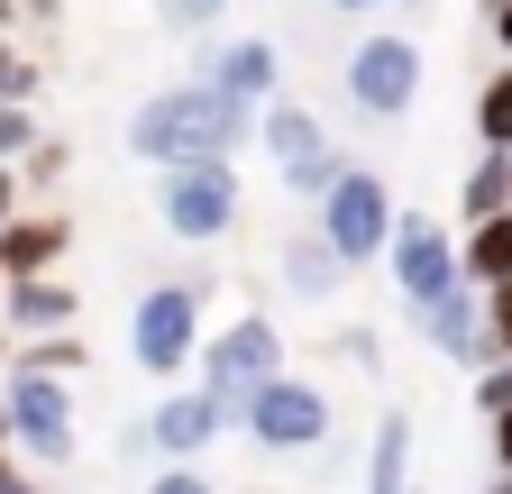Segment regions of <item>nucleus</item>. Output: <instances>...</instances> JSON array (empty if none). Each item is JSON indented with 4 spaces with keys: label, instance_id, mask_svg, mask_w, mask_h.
Listing matches in <instances>:
<instances>
[{
    "label": "nucleus",
    "instance_id": "f257e3e1",
    "mask_svg": "<svg viewBox=\"0 0 512 494\" xmlns=\"http://www.w3.org/2000/svg\"><path fill=\"white\" fill-rule=\"evenodd\" d=\"M238 147H256V110L229 101L202 74H192V83H165V92H147L138 110H128V156L156 165V174L211 165V156H238Z\"/></svg>",
    "mask_w": 512,
    "mask_h": 494
},
{
    "label": "nucleus",
    "instance_id": "f03ea898",
    "mask_svg": "<svg viewBox=\"0 0 512 494\" xmlns=\"http://www.w3.org/2000/svg\"><path fill=\"white\" fill-rule=\"evenodd\" d=\"M211 348V284L202 275H165L128 302V357H138V376L174 385L183 366H202Z\"/></svg>",
    "mask_w": 512,
    "mask_h": 494
},
{
    "label": "nucleus",
    "instance_id": "7ed1b4c3",
    "mask_svg": "<svg viewBox=\"0 0 512 494\" xmlns=\"http://www.w3.org/2000/svg\"><path fill=\"white\" fill-rule=\"evenodd\" d=\"M320 220V238L348 257V275H366V266H384L394 257V229H403V202H394V183H384L375 165H348L339 183H330V202L311 211Z\"/></svg>",
    "mask_w": 512,
    "mask_h": 494
},
{
    "label": "nucleus",
    "instance_id": "20e7f679",
    "mask_svg": "<svg viewBox=\"0 0 512 494\" xmlns=\"http://www.w3.org/2000/svg\"><path fill=\"white\" fill-rule=\"evenodd\" d=\"M0 412H10V449L28 467H74L83 421H74V376H37V366H10L0 376Z\"/></svg>",
    "mask_w": 512,
    "mask_h": 494
},
{
    "label": "nucleus",
    "instance_id": "39448f33",
    "mask_svg": "<svg viewBox=\"0 0 512 494\" xmlns=\"http://www.w3.org/2000/svg\"><path fill=\"white\" fill-rule=\"evenodd\" d=\"M238 430H247V449H266V458H320L330 430H339V403H330L320 376H293L284 366V376L238 412Z\"/></svg>",
    "mask_w": 512,
    "mask_h": 494
},
{
    "label": "nucleus",
    "instance_id": "423d86ee",
    "mask_svg": "<svg viewBox=\"0 0 512 494\" xmlns=\"http://www.w3.org/2000/svg\"><path fill=\"white\" fill-rule=\"evenodd\" d=\"M284 357H293V348H284V330H275L266 312H238V321H220V330H211V348H202V394L238 421L256 394L284 376Z\"/></svg>",
    "mask_w": 512,
    "mask_h": 494
},
{
    "label": "nucleus",
    "instance_id": "0eeeda50",
    "mask_svg": "<svg viewBox=\"0 0 512 494\" xmlns=\"http://www.w3.org/2000/svg\"><path fill=\"white\" fill-rule=\"evenodd\" d=\"M238 211H247V193H238V156L156 174V220H165V238H183V247H220V238L238 229Z\"/></svg>",
    "mask_w": 512,
    "mask_h": 494
},
{
    "label": "nucleus",
    "instance_id": "6e6552de",
    "mask_svg": "<svg viewBox=\"0 0 512 494\" xmlns=\"http://www.w3.org/2000/svg\"><path fill=\"white\" fill-rule=\"evenodd\" d=\"M256 147L275 156V174H284V193L293 202H330V183L348 174V156H339V138L320 129V110H302V101H266L256 110Z\"/></svg>",
    "mask_w": 512,
    "mask_h": 494
},
{
    "label": "nucleus",
    "instance_id": "1a4fd4ad",
    "mask_svg": "<svg viewBox=\"0 0 512 494\" xmlns=\"http://www.w3.org/2000/svg\"><path fill=\"white\" fill-rule=\"evenodd\" d=\"M339 83H348V110H366V119H403V110L421 101V46H412L403 28H366V37L348 46Z\"/></svg>",
    "mask_w": 512,
    "mask_h": 494
},
{
    "label": "nucleus",
    "instance_id": "9d476101",
    "mask_svg": "<svg viewBox=\"0 0 512 494\" xmlns=\"http://www.w3.org/2000/svg\"><path fill=\"white\" fill-rule=\"evenodd\" d=\"M394 293H403V312H430V302L448 293V284H467V266H458V238L439 229V211H403V229H394Z\"/></svg>",
    "mask_w": 512,
    "mask_h": 494
},
{
    "label": "nucleus",
    "instance_id": "9b49d317",
    "mask_svg": "<svg viewBox=\"0 0 512 494\" xmlns=\"http://www.w3.org/2000/svg\"><path fill=\"white\" fill-rule=\"evenodd\" d=\"M412 330H421V348L439 357V366H467V376H485L494 366V330H485V284H448L430 312H412Z\"/></svg>",
    "mask_w": 512,
    "mask_h": 494
},
{
    "label": "nucleus",
    "instance_id": "f8f14e48",
    "mask_svg": "<svg viewBox=\"0 0 512 494\" xmlns=\"http://www.w3.org/2000/svg\"><path fill=\"white\" fill-rule=\"evenodd\" d=\"M202 83L266 110V101H284V55H275V37H220V46H202Z\"/></svg>",
    "mask_w": 512,
    "mask_h": 494
},
{
    "label": "nucleus",
    "instance_id": "ddd939ff",
    "mask_svg": "<svg viewBox=\"0 0 512 494\" xmlns=\"http://www.w3.org/2000/svg\"><path fill=\"white\" fill-rule=\"evenodd\" d=\"M220 430H238L202 385H174L156 412H147V449H165L174 467H192V458H202V449H220Z\"/></svg>",
    "mask_w": 512,
    "mask_h": 494
},
{
    "label": "nucleus",
    "instance_id": "4468645a",
    "mask_svg": "<svg viewBox=\"0 0 512 494\" xmlns=\"http://www.w3.org/2000/svg\"><path fill=\"white\" fill-rule=\"evenodd\" d=\"M64 257H74V220L46 211V202H28L10 229H0V275H10V284H28V275H64Z\"/></svg>",
    "mask_w": 512,
    "mask_h": 494
},
{
    "label": "nucleus",
    "instance_id": "2eb2a0df",
    "mask_svg": "<svg viewBox=\"0 0 512 494\" xmlns=\"http://www.w3.org/2000/svg\"><path fill=\"white\" fill-rule=\"evenodd\" d=\"M74 321H83V284H64V275H28V284L0 293V330L10 339H55Z\"/></svg>",
    "mask_w": 512,
    "mask_h": 494
},
{
    "label": "nucleus",
    "instance_id": "dca6fc26",
    "mask_svg": "<svg viewBox=\"0 0 512 494\" xmlns=\"http://www.w3.org/2000/svg\"><path fill=\"white\" fill-rule=\"evenodd\" d=\"M275 275H284V293L293 302H339V284H348V257L330 238H320V220H302V229H284V257H275Z\"/></svg>",
    "mask_w": 512,
    "mask_h": 494
},
{
    "label": "nucleus",
    "instance_id": "f3484780",
    "mask_svg": "<svg viewBox=\"0 0 512 494\" xmlns=\"http://www.w3.org/2000/svg\"><path fill=\"white\" fill-rule=\"evenodd\" d=\"M357 494H412V421H403V412L375 421V440H366V485H357Z\"/></svg>",
    "mask_w": 512,
    "mask_h": 494
},
{
    "label": "nucleus",
    "instance_id": "a211bd4d",
    "mask_svg": "<svg viewBox=\"0 0 512 494\" xmlns=\"http://www.w3.org/2000/svg\"><path fill=\"white\" fill-rule=\"evenodd\" d=\"M458 266H467V284H512V211H494V220H467V238H458Z\"/></svg>",
    "mask_w": 512,
    "mask_h": 494
},
{
    "label": "nucleus",
    "instance_id": "6ab92c4d",
    "mask_svg": "<svg viewBox=\"0 0 512 494\" xmlns=\"http://www.w3.org/2000/svg\"><path fill=\"white\" fill-rule=\"evenodd\" d=\"M458 211H467V220H494V211H512V156L476 147V165H467V183H458Z\"/></svg>",
    "mask_w": 512,
    "mask_h": 494
},
{
    "label": "nucleus",
    "instance_id": "aec40b11",
    "mask_svg": "<svg viewBox=\"0 0 512 494\" xmlns=\"http://www.w3.org/2000/svg\"><path fill=\"white\" fill-rule=\"evenodd\" d=\"M476 147H494V156H512V55L476 83Z\"/></svg>",
    "mask_w": 512,
    "mask_h": 494
},
{
    "label": "nucleus",
    "instance_id": "412c9836",
    "mask_svg": "<svg viewBox=\"0 0 512 494\" xmlns=\"http://www.w3.org/2000/svg\"><path fill=\"white\" fill-rule=\"evenodd\" d=\"M83 330H55V339H19L10 348V366H37V376H83Z\"/></svg>",
    "mask_w": 512,
    "mask_h": 494
},
{
    "label": "nucleus",
    "instance_id": "4be33fe9",
    "mask_svg": "<svg viewBox=\"0 0 512 494\" xmlns=\"http://www.w3.org/2000/svg\"><path fill=\"white\" fill-rule=\"evenodd\" d=\"M28 156H37V110L0 101V165H28Z\"/></svg>",
    "mask_w": 512,
    "mask_h": 494
},
{
    "label": "nucleus",
    "instance_id": "5701e85b",
    "mask_svg": "<svg viewBox=\"0 0 512 494\" xmlns=\"http://www.w3.org/2000/svg\"><path fill=\"white\" fill-rule=\"evenodd\" d=\"M0 101H37V65H28V46L0 28Z\"/></svg>",
    "mask_w": 512,
    "mask_h": 494
},
{
    "label": "nucleus",
    "instance_id": "b1692460",
    "mask_svg": "<svg viewBox=\"0 0 512 494\" xmlns=\"http://www.w3.org/2000/svg\"><path fill=\"white\" fill-rule=\"evenodd\" d=\"M476 412H485V421H503V412H512V357H494L485 376H476Z\"/></svg>",
    "mask_w": 512,
    "mask_h": 494
},
{
    "label": "nucleus",
    "instance_id": "393cba45",
    "mask_svg": "<svg viewBox=\"0 0 512 494\" xmlns=\"http://www.w3.org/2000/svg\"><path fill=\"white\" fill-rule=\"evenodd\" d=\"M339 366H357V376H384V339H375V330H339Z\"/></svg>",
    "mask_w": 512,
    "mask_h": 494
},
{
    "label": "nucleus",
    "instance_id": "a878e982",
    "mask_svg": "<svg viewBox=\"0 0 512 494\" xmlns=\"http://www.w3.org/2000/svg\"><path fill=\"white\" fill-rule=\"evenodd\" d=\"M485 330H494V357H512V284L485 293Z\"/></svg>",
    "mask_w": 512,
    "mask_h": 494
},
{
    "label": "nucleus",
    "instance_id": "bb28decb",
    "mask_svg": "<svg viewBox=\"0 0 512 494\" xmlns=\"http://www.w3.org/2000/svg\"><path fill=\"white\" fill-rule=\"evenodd\" d=\"M147 494H220L202 467H165V476H147Z\"/></svg>",
    "mask_w": 512,
    "mask_h": 494
},
{
    "label": "nucleus",
    "instance_id": "cd10ccee",
    "mask_svg": "<svg viewBox=\"0 0 512 494\" xmlns=\"http://www.w3.org/2000/svg\"><path fill=\"white\" fill-rule=\"evenodd\" d=\"M0 494H46V485H37V467H28L19 449H0Z\"/></svg>",
    "mask_w": 512,
    "mask_h": 494
},
{
    "label": "nucleus",
    "instance_id": "c85d7f7f",
    "mask_svg": "<svg viewBox=\"0 0 512 494\" xmlns=\"http://www.w3.org/2000/svg\"><path fill=\"white\" fill-rule=\"evenodd\" d=\"M19 211H28V174H19V165H0V229H10Z\"/></svg>",
    "mask_w": 512,
    "mask_h": 494
},
{
    "label": "nucleus",
    "instance_id": "c756f323",
    "mask_svg": "<svg viewBox=\"0 0 512 494\" xmlns=\"http://www.w3.org/2000/svg\"><path fill=\"white\" fill-rule=\"evenodd\" d=\"M165 19H174V28H211L220 0H165Z\"/></svg>",
    "mask_w": 512,
    "mask_h": 494
},
{
    "label": "nucleus",
    "instance_id": "7c9ffc66",
    "mask_svg": "<svg viewBox=\"0 0 512 494\" xmlns=\"http://www.w3.org/2000/svg\"><path fill=\"white\" fill-rule=\"evenodd\" d=\"M19 174H28V183H55V174H64V147H55V138H37V156H28Z\"/></svg>",
    "mask_w": 512,
    "mask_h": 494
},
{
    "label": "nucleus",
    "instance_id": "2f4dec72",
    "mask_svg": "<svg viewBox=\"0 0 512 494\" xmlns=\"http://www.w3.org/2000/svg\"><path fill=\"white\" fill-rule=\"evenodd\" d=\"M485 28H494V46L512 55V0H485Z\"/></svg>",
    "mask_w": 512,
    "mask_h": 494
},
{
    "label": "nucleus",
    "instance_id": "473e14b6",
    "mask_svg": "<svg viewBox=\"0 0 512 494\" xmlns=\"http://www.w3.org/2000/svg\"><path fill=\"white\" fill-rule=\"evenodd\" d=\"M494 467H503V476H512V412H503V421H494Z\"/></svg>",
    "mask_w": 512,
    "mask_h": 494
},
{
    "label": "nucleus",
    "instance_id": "72a5a7b5",
    "mask_svg": "<svg viewBox=\"0 0 512 494\" xmlns=\"http://www.w3.org/2000/svg\"><path fill=\"white\" fill-rule=\"evenodd\" d=\"M320 10H339V19H366V10H384V0H320Z\"/></svg>",
    "mask_w": 512,
    "mask_h": 494
},
{
    "label": "nucleus",
    "instance_id": "f704fd0d",
    "mask_svg": "<svg viewBox=\"0 0 512 494\" xmlns=\"http://www.w3.org/2000/svg\"><path fill=\"white\" fill-rule=\"evenodd\" d=\"M10 348H19V339H10V330H0V376H10Z\"/></svg>",
    "mask_w": 512,
    "mask_h": 494
},
{
    "label": "nucleus",
    "instance_id": "c9c22d12",
    "mask_svg": "<svg viewBox=\"0 0 512 494\" xmlns=\"http://www.w3.org/2000/svg\"><path fill=\"white\" fill-rule=\"evenodd\" d=\"M0 449H10V412H0Z\"/></svg>",
    "mask_w": 512,
    "mask_h": 494
},
{
    "label": "nucleus",
    "instance_id": "e433bc0d",
    "mask_svg": "<svg viewBox=\"0 0 512 494\" xmlns=\"http://www.w3.org/2000/svg\"><path fill=\"white\" fill-rule=\"evenodd\" d=\"M0 293H10V275H0Z\"/></svg>",
    "mask_w": 512,
    "mask_h": 494
}]
</instances>
